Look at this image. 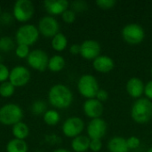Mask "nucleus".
Instances as JSON below:
<instances>
[{"instance_id":"nucleus-34","label":"nucleus","mask_w":152,"mask_h":152,"mask_svg":"<svg viewBox=\"0 0 152 152\" xmlns=\"http://www.w3.org/2000/svg\"><path fill=\"white\" fill-rule=\"evenodd\" d=\"M9 75H10V71L8 69V68L0 62V82L4 83L7 80V78H9Z\"/></svg>"},{"instance_id":"nucleus-37","label":"nucleus","mask_w":152,"mask_h":152,"mask_svg":"<svg viewBox=\"0 0 152 152\" xmlns=\"http://www.w3.org/2000/svg\"><path fill=\"white\" fill-rule=\"evenodd\" d=\"M144 94L147 99L152 101V80L149 81L146 85H145V88H144Z\"/></svg>"},{"instance_id":"nucleus-1","label":"nucleus","mask_w":152,"mask_h":152,"mask_svg":"<svg viewBox=\"0 0 152 152\" xmlns=\"http://www.w3.org/2000/svg\"><path fill=\"white\" fill-rule=\"evenodd\" d=\"M48 100L51 105L56 109H67L73 102V94L68 86L57 84L51 87L48 93Z\"/></svg>"},{"instance_id":"nucleus-14","label":"nucleus","mask_w":152,"mask_h":152,"mask_svg":"<svg viewBox=\"0 0 152 152\" xmlns=\"http://www.w3.org/2000/svg\"><path fill=\"white\" fill-rule=\"evenodd\" d=\"M83 110L86 117L92 119H94V118H99L102 117L104 111V107H103V104L98 100H96L95 98L87 99L84 102Z\"/></svg>"},{"instance_id":"nucleus-20","label":"nucleus","mask_w":152,"mask_h":152,"mask_svg":"<svg viewBox=\"0 0 152 152\" xmlns=\"http://www.w3.org/2000/svg\"><path fill=\"white\" fill-rule=\"evenodd\" d=\"M7 152H28V144L24 140L12 139L6 145Z\"/></svg>"},{"instance_id":"nucleus-7","label":"nucleus","mask_w":152,"mask_h":152,"mask_svg":"<svg viewBox=\"0 0 152 152\" xmlns=\"http://www.w3.org/2000/svg\"><path fill=\"white\" fill-rule=\"evenodd\" d=\"M35 12V7L30 0H18L13 5L12 14L15 20L20 22L29 20Z\"/></svg>"},{"instance_id":"nucleus-22","label":"nucleus","mask_w":152,"mask_h":152,"mask_svg":"<svg viewBox=\"0 0 152 152\" xmlns=\"http://www.w3.org/2000/svg\"><path fill=\"white\" fill-rule=\"evenodd\" d=\"M65 67V60L61 55H53L49 59L48 69L52 72H59Z\"/></svg>"},{"instance_id":"nucleus-8","label":"nucleus","mask_w":152,"mask_h":152,"mask_svg":"<svg viewBox=\"0 0 152 152\" xmlns=\"http://www.w3.org/2000/svg\"><path fill=\"white\" fill-rule=\"evenodd\" d=\"M85 128V123L78 117H71L67 118L62 125V133L69 138H75L81 134Z\"/></svg>"},{"instance_id":"nucleus-31","label":"nucleus","mask_w":152,"mask_h":152,"mask_svg":"<svg viewBox=\"0 0 152 152\" xmlns=\"http://www.w3.org/2000/svg\"><path fill=\"white\" fill-rule=\"evenodd\" d=\"M61 18H62V20H63V21L65 23L71 24L76 20V12L74 11H72V10L68 9L61 14Z\"/></svg>"},{"instance_id":"nucleus-6","label":"nucleus","mask_w":152,"mask_h":152,"mask_svg":"<svg viewBox=\"0 0 152 152\" xmlns=\"http://www.w3.org/2000/svg\"><path fill=\"white\" fill-rule=\"evenodd\" d=\"M39 37L38 28L32 24H25L20 26L15 35V39L18 45H32L37 42Z\"/></svg>"},{"instance_id":"nucleus-13","label":"nucleus","mask_w":152,"mask_h":152,"mask_svg":"<svg viewBox=\"0 0 152 152\" xmlns=\"http://www.w3.org/2000/svg\"><path fill=\"white\" fill-rule=\"evenodd\" d=\"M29 79L30 72L23 66H16L10 71L9 80L14 87L24 86L28 83Z\"/></svg>"},{"instance_id":"nucleus-27","label":"nucleus","mask_w":152,"mask_h":152,"mask_svg":"<svg viewBox=\"0 0 152 152\" xmlns=\"http://www.w3.org/2000/svg\"><path fill=\"white\" fill-rule=\"evenodd\" d=\"M31 111L35 115H41L46 112V104L43 101H37L31 106Z\"/></svg>"},{"instance_id":"nucleus-25","label":"nucleus","mask_w":152,"mask_h":152,"mask_svg":"<svg viewBox=\"0 0 152 152\" xmlns=\"http://www.w3.org/2000/svg\"><path fill=\"white\" fill-rule=\"evenodd\" d=\"M15 87L10 81H5L0 85V95L3 97H10L13 94Z\"/></svg>"},{"instance_id":"nucleus-18","label":"nucleus","mask_w":152,"mask_h":152,"mask_svg":"<svg viewBox=\"0 0 152 152\" xmlns=\"http://www.w3.org/2000/svg\"><path fill=\"white\" fill-rule=\"evenodd\" d=\"M108 151L110 152H129L126 139L121 136L112 137L107 145Z\"/></svg>"},{"instance_id":"nucleus-3","label":"nucleus","mask_w":152,"mask_h":152,"mask_svg":"<svg viewBox=\"0 0 152 152\" xmlns=\"http://www.w3.org/2000/svg\"><path fill=\"white\" fill-rule=\"evenodd\" d=\"M77 90L83 97L86 99H94L96 97V94L100 90L99 82L94 76L85 74L78 79Z\"/></svg>"},{"instance_id":"nucleus-19","label":"nucleus","mask_w":152,"mask_h":152,"mask_svg":"<svg viewBox=\"0 0 152 152\" xmlns=\"http://www.w3.org/2000/svg\"><path fill=\"white\" fill-rule=\"evenodd\" d=\"M91 139L86 135H78L73 138L71 148L75 152H86L89 150Z\"/></svg>"},{"instance_id":"nucleus-26","label":"nucleus","mask_w":152,"mask_h":152,"mask_svg":"<svg viewBox=\"0 0 152 152\" xmlns=\"http://www.w3.org/2000/svg\"><path fill=\"white\" fill-rule=\"evenodd\" d=\"M14 48L13 40L9 37H3L0 38V51L1 52H10Z\"/></svg>"},{"instance_id":"nucleus-16","label":"nucleus","mask_w":152,"mask_h":152,"mask_svg":"<svg viewBox=\"0 0 152 152\" xmlns=\"http://www.w3.org/2000/svg\"><path fill=\"white\" fill-rule=\"evenodd\" d=\"M126 87L127 94L131 97L135 98V99H139L144 94L145 85L142 79H140L139 77H131L127 81Z\"/></svg>"},{"instance_id":"nucleus-9","label":"nucleus","mask_w":152,"mask_h":152,"mask_svg":"<svg viewBox=\"0 0 152 152\" xmlns=\"http://www.w3.org/2000/svg\"><path fill=\"white\" fill-rule=\"evenodd\" d=\"M28 65L38 71H45L48 68L49 58L45 52L41 49H35L27 57Z\"/></svg>"},{"instance_id":"nucleus-29","label":"nucleus","mask_w":152,"mask_h":152,"mask_svg":"<svg viewBox=\"0 0 152 152\" xmlns=\"http://www.w3.org/2000/svg\"><path fill=\"white\" fill-rule=\"evenodd\" d=\"M29 53V46L25 45H18L15 50V53L19 58H27Z\"/></svg>"},{"instance_id":"nucleus-28","label":"nucleus","mask_w":152,"mask_h":152,"mask_svg":"<svg viewBox=\"0 0 152 152\" xmlns=\"http://www.w3.org/2000/svg\"><path fill=\"white\" fill-rule=\"evenodd\" d=\"M71 10L76 12H83L88 9V4H86V2L82 1V0H77V1H74L71 3Z\"/></svg>"},{"instance_id":"nucleus-41","label":"nucleus","mask_w":152,"mask_h":152,"mask_svg":"<svg viewBox=\"0 0 152 152\" xmlns=\"http://www.w3.org/2000/svg\"><path fill=\"white\" fill-rule=\"evenodd\" d=\"M0 15H1V6H0Z\"/></svg>"},{"instance_id":"nucleus-17","label":"nucleus","mask_w":152,"mask_h":152,"mask_svg":"<svg viewBox=\"0 0 152 152\" xmlns=\"http://www.w3.org/2000/svg\"><path fill=\"white\" fill-rule=\"evenodd\" d=\"M46 12L51 15L62 14L69 5L67 0H45L44 2Z\"/></svg>"},{"instance_id":"nucleus-32","label":"nucleus","mask_w":152,"mask_h":152,"mask_svg":"<svg viewBox=\"0 0 152 152\" xmlns=\"http://www.w3.org/2000/svg\"><path fill=\"white\" fill-rule=\"evenodd\" d=\"M127 146L129 150H135L140 147L141 145V141L138 137L136 136H131L128 139H126Z\"/></svg>"},{"instance_id":"nucleus-36","label":"nucleus","mask_w":152,"mask_h":152,"mask_svg":"<svg viewBox=\"0 0 152 152\" xmlns=\"http://www.w3.org/2000/svg\"><path fill=\"white\" fill-rule=\"evenodd\" d=\"M12 16L9 12H4L0 15V22L4 25H8L12 22Z\"/></svg>"},{"instance_id":"nucleus-35","label":"nucleus","mask_w":152,"mask_h":152,"mask_svg":"<svg viewBox=\"0 0 152 152\" xmlns=\"http://www.w3.org/2000/svg\"><path fill=\"white\" fill-rule=\"evenodd\" d=\"M96 100H98L99 102H101L102 103L106 102L109 99V93L105 90V89H100L96 94L95 97Z\"/></svg>"},{"instance_id":"nucleus-2","label":"nucleus","mask_w":152,"mask_h":152,"mask_svg":"<svg viewBox=\"0 0 152 152\" xmlns=\"http://www.w3.org/2000/svg\"><path fill=\"white\" fill-rule=\"evenodd\" d=\"M131 117L137 124H147L152 118V102L147 98H139L131 108Z\"/></svg>"},{"instance_id":"nucleus-5","label":"nucleus","mask_w":152,"mask_h":152,"mask_svg":"<svg viewBox=\"0 0 152 152\" xmlns=\"http://www.w3.org/2000/svg\"><path fill=\"white\" fill-rule=\"evenodd\" d=\"M121 36L127 44L136 45L143 41L145 31L141 25L137 23H130L122 28Z\"/></svg>"},{"instance_id":"nucleus-39","label":"nucleus","mask_w":152,"mask_h":152,"mask_svg":"<svg viewBox=\"0 0 152 152\" xmlns=\"http://www.w3.org/2000/svg\"><path fill=\"white\" fill-rule=\"evenodd\" d=\"M53 152H70L69 151L66 150V149H58V150H55Z\"/></svg>"},{"instance_id":"nucleus-15","label":"nucleus","mask_w":152,"mask_h":152,"mask_svg":"<svg viewBox=\"0 0 152 152\" xmlns=\"http://www.w3.org/2000/svg\"><path fill=\"white\" fill-rule=\"evenodd\" d=\"M93 68L99 73H109L115 68L113 59L108 55H100L93 61Z\"/></svg>"},{"instance_id":"nucleus-11","label":"nucleus","mask_w":152,"mask_h":152,"mask_svg":"<svg viewBox=\"0 0 152 152\" xmlns=\"http://www.w3.org/2000/svg\"><path fill=\"white\" fill-rule=\"evenodd\" d=\"M107 129H108V125L103 118H99L92 119L87 126L88 137L91 140L93 139L102 140L106 135Z\"/></svg>"},{"instance_id":"nucleus-38","label":"nucleus","mask_w":152,"mask_h":152,"mask_svg":"<svg viewBox=\"0 0 152 152\" xmlns=\"http://www.w3.org/2000/svg\"><path fill=\"white\" fill-rule=\"evenodd\" d=\"M69 52L70 53L77 55V54H80V45L77 44H73L70 47H69Z\"/></svg>"},{"instance_id":"nucleus-24","label":"nucleus","mask_w":152,"mask_h":152,"mask_svg":"<svg viewBox=\"0 0 152 152\" xmlns=\"http://www.w3.org/2000/svg\"><path fill=\"white\" fill-rule=\"evenodd\" d=\"M60 119H61L60 114L58 113V111H56L54 110H46V112L44 114V121L48 126L57 125L59 123Z\"/></svg>"},{"instance_id":"nucleus-12","label":"nucleus","mask_w":152,"mask_h":152,"mask_svg":"<svg viewBox=\"0 0 152 152\" xmlns=\"http://www.w3.org/2000/svg\"><path fill=\"white\" fill-rule=\"evenodd\" d=\"M101 45L94 39L85 40L80 45V55L88 61H94L101 54Z\"/></svg>"},{"instance_id":"nucleus-4","label":"nucleus","mask_w":152,"mask_h":152,"mask_svg":"<svg viewBox=\"0 0 152 152\" xmlns=\"http://www.w3.org/2000/svg\"><path fill=\"white\" fill-rule=\"evenodd\" d=\"M23 112L20 107L14 103H8L0 108V123L5 126H14L21 121Z\"/></svg>"},{"instance_id":"nucleus-40","label":"nucleus","mask_w":152,"mask_h":152,"mask_svg":"<svg viewBox=\"0 0 152 152\" xmlns=\"http://www.w3.org/2000/svg\"><path fill=\"white\" fill-rule=\"evenodd\" d=\"M147 152H152V147H151V148H150V149H149V150L147 151Z\"/></svg>"},{"instance_id":"nucleus-23","label":"nucleus","mask_w":152,"mask_h":152,"mask_svg":"<svg viewBox=\"0 0 152 152\" xmlns=\"http://www.w3.org/2000/svg\"><path fill=\"white\" fill-rule=\"evenodd\" d=\"M68 45V39L62 33H58L52 39V47L57 52H62Z\"/></svg>"},{"instance_id":"nucleus-21","label":"nucleus","mask_w":152,"mask_h":152,"mask_svg":"<svg viewBox=\"0 0 152 152\" xmlns=\"http://www.w3.org/2000/svg\"><path fill=\"white\" fill-rule=\"evenodd\" d=\"M12 133L13 136L15 137V139L24 140L28 135V133H29L28 126L25 123L20 121V122L15 124L14 126H12Z\"/></svg>"},{"instance_id":"nucleus-30","label":"nucleus","mask_w":152,"mask_h":152,"mask_svg":"<svg viewBox=\"0 0 152 152\" xmlns=\"http://www.w3.org/2000/svg\"><path fill=\"white\" fill-rule=\"evenodd\" d=\"M95 4L101 8V9H103V10H110L111 8H113L117 2L115 0H97L95 2Z\"/></svg>"},{"instance_id":"nucleus-10","label":"nucleus","mask_w":152,"mask_h":152,"mask_svg":"<svg viewBox=\"0 0 152 152\" xmlns=\"http://www.w3.org/2000/svg\"><path fill=\"white\" fill-rule=\"evenodd\" d=\"M38 31L45 37H53L59 33L60 24L53 16H45L38 22Z\"/></svg>"},{"instance_id":"nucleus-33","label":"nucleus","mask_w":152,"mask_h":152,"mask_svg":"<svg viewBox=\"0 0 152 152\" xmlns=\"http://www.w3.org/2000/svg\"><path fill=\"white\" fill-rule=\"evenodd\" d=\"M102 149V142L100 139H93L90 142L89 150L93 152H99Z\"/></svg>"},{"instance_id":"nucleus-42","label":"nucleus","mask_w":152,"mask_h":152,"mask_svg":"<svg viewBox=\"0 0 152 152\" xmlns=\"http://www.w3.org/2000/svg\"><path fill=\"white\" fill-rule=\"evenodd\" d=\"M151 76H152V68H151Z\"/></svg>"}]
</instances>
